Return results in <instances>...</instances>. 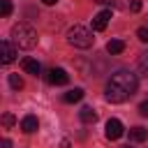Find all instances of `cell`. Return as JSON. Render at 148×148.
Instances as JSON below:
<instances>
[{"label": "cell", "instance_id": "1", "mask_svg": "<svg viewBox=\"0 0 148 148\" xmlns=\"http://www.w3.org/2000/svg\"><path fill=\"white\" fill-rule=\"evenodd\" d=\"M12 42L16 44V49H32L37 46V30L28 23H16L12 28Z\"/></svg>", "mask_w": 148, "mask_h": 148}, {"label": "cell", "instance_id": "2", "mask_svg": "<svg viewBox=\"0 0 148 148\" xmlns=\"http://www.w3.org/2000/svg\"><path fill=\"white\" fill-rule=\"evenodd\" d=\"M92 32L86 28V25H72L67 30V42L74 46V49H90L92 46Z\"/></svg>", "mask_w": 148, "mask_h": 148}, {"label": "cell", "instance_id": "3", "mask_svg": "<svg viewBox=\"0 0 148 148\" xmlns=\"http://www.w3.org/2000/svg\"><path fill=\"white\" fill-rule=\"evenodd\" d=\"M111 83H116L118 88H123L130 97L136 92V88H139V79H136V74H132L130 69H118L116 74H111Z\"/></svg>", "mask_w": 148, "mask_h": 148}, {"label": "cell", "instance_id": "4", "mask_svg": "<svg viewBox=\"0 0 148 148\" xmlns=\"http://www.w3.org/2000/svg\"><path fill=\"white\" fill-rule=\"evenodd\" d=\"M104 97L109 99V102H113V104H123V102H127L130 99V95L123 90V88H118L116 83H106V90H104Z\"/></svg>", "mask_w": 148, "mask_h": 148}, {"label": "cell", "instance_id": "5", "mask_svg": "<svg viewBox=\"0 0 148 148\" xmlns=\"http://www.w3.org/2000/svg\"><path fill=\"white\" fill-rule=\"evenodd\" d=\"M123 132H125V127H123V123H120L118 118H109V120H106V127H104L106 139L116 141V139H120V136H123Z\"/></svg>", "mask_w": 148, "mask_h": 148}, {"label": "cell", "instance_id": "6", "mask_svg": "<svg viewBox=\"0 0 148 148\" xmlns=\"http://www.w3.org/2000/svg\"><path fill=\"white\" fill-rule=\"evenodd\" d=\"M67 72L62 69V67H51L49 72H46V81L51 83V86H65L67 83Z\"/></svg>", "mask_w": 148, "mask_h": 148}, {"label": "cell", "instance_id": "7", "mask_svg": "<svg viewBox=\"0 0 148 148\" xmlns=\"http://www.w3.org/2000/svg\"><path fill=\"white\" fill-rule=\"evenodd\" d=\"M0 46H2V65L14 62V60H16V44H12L9 39H2Z\"/></svg>", "mask_w": 148, "mask_h": 148}, {"label": "cell", "instance_id": "8", "mask_svg": "<svg viewBox=\"0 0 148 148\" xmlns=\"http://www.w3.org/2000/svg\"><path fill=\"white\" fill-rule=\"evenodd\" d=\"M109 18H111V9H102L99 14H95V18H92V30H95V32L104 30V28L109 25Z\"/></svg>", "mask_w": 148, "mask_h": 148}, {"label": "cell", "instance_id": "9", "mask_svg": "<svg viewBox=\"0 0 148 148\" xmlns=\"http://www.w3.org/2000/svg\"><path fill=\"white\" fill-rule=\"evenodd\" d=\"M37 127H39V120H37L35 116H25V118L21 120V130H23L25 134H32V132H37Z\"/></svg>", "mask_w": 148, "mask_h": 148}, {"label": "cell", "instance_id": "10", "mask_svg": "<svg viewBox=\"0 0 148 148\" xmlns=\"http://www.w3.org/2000/svg\"><path fill=\"white\" fill-rule=\"evenodd\" d=\"M81 99H83V88H72L62 95V102H67V104H74V102H81Z\"/></svg>", "mask_w": 148, "mask_h": 148}, {"label": "cell", "instance_id": "11", "mask_svg": "<svg viewBox=\"0 0 148 148\" xmlns=\"http://www.w3.org/2000/svg\"><path fill=\"white\" fill-rule=\"evenodd\" d=\"M21 67H23V69H25L28 74H35V76H37V74L42 72L39 62H37V60H32V58H23V60H21Z\"/></svg>", "mask_w": 148, "mask_h": 148}, {"label": "cell", "instance_id": "12", "mask_svg": "<svg viewBox=\"0 0 148 148\" xmlns=\"http://www.w3.org/2000/svg\"><path fill=\"white\" fill-rule=\"evenodd\" d=\"M79 118H81L83 123H95V120H97V111H95L92 106H83V109L79 111Z\"/></svg>", "mask_w": 148, "mask_h": 148}, {"label": "cell", "instance_id": "13", "mask_svg": "<svg viewBox=\"0 0 148 148\" xmlns=\"http://www.w3.org/2000/svg\"><path fill=\"white\" fill-rule=\"evenodd\" d=\"M106 51H109L111 56H118V53L125 51V42H123V39H111V42L106 44Z\"/></svg>", "mask_w": 148, "mask_h": 148}, {"label": "cell", "instance_id": "14", "mask_svg": "<svg viewBox=\"0 0 148 148\" xmlns=\"http://www.w3.org/2000/svg\"><path fill=\"white\" fill-rule=\"evenodd\" d=\"M146 136H148V130H146V127H132V130H130V139L136 141V143H139V141H146Z\"/></svg>", "mask_w": 148, "mask_h": 148}, {"label": "cell", "instance_id": "15", "mask_svg": "<svg viewBox=\"0 0 148 148\" xmlns=\"http://www.w3.org/2000/svg\"><path fill=\"white\" fill-rule=\"evenodd\" d=\"M9 86H12L14 90H21V88H23V79H21L18 74H9Z\"/></svg>", "mask_w": 148, "mask_h": 148}, {"label": "cell", "instance_id": "16", "mask_svg": "<svg viewBox=\"0 0 148 148\" xmlns=\"http://www.w3.org/2000/svg\"><path fill=\"white\" fill-rule=\"evenodd\" d=\"M0 14L2 16H9L12 14V2L9 0H0Z\"/></svg>", "mask_w": 148, "mask_h": 148}, {"label": "cell", "instance_id": "17", "mask_svg": "<svg viewBox=\"0 0 148 148\" xmlns=\"http://www.w3.org/2000/svg\"><path fill=\"white\" fill-rule=\"evenodd\" d=\"M139 67H141V72H146V74H148V51H146V53H141V58H139Z\"/></svg>", "mask_w": 148, "mask_h": 148}, {"label": "cell", "instance_id": "18", "mask_svg": "<svg viewBox=\"0 0 148 148\" xmlns=\"http://www.w3.org/2000/svg\"><path fill=\"white\" fill-rule=\"evenodd\" d=\"M136 37H139L141 42L148 44V28H139V30H136Z\"/></svg>", "mask_w": 148, "mask_h": 148}, {"label": "cell", "instance_id": "19", "mask_svg": "<svg viewBox=\"0 0 148 148\" xmlns=\"http://www.w3.org/2000/svg\"><path fill=\"white\" fill-rule=\"evenodd\" d=\"M2 125H5V127H12V125H14V116H12V113H5V116H2Z\"/></svg>", "mask_w": 148, "mask_h": 148}, {"label": "cell", "instance_id": "20", "mask_svg": "<svg viewBox=\"0 0 148 148\" xmlns=\"http://www.w3.org/2000/svg\"><path fill=\"white\" fill-rule=\"evenodd\" d=\"M139 113L141 116H148V102H141L139 104Z\"/></svg>", "mask_w": 148, "mask_h": 148}, {"label": "cell", "instance_id": "21", "mask_svg": "<svg viewBox=\"0 0 148 148\" xmlns=\"http://www.w3.org/2000/svg\"><path fill=\"white\" fill-rule=\"evenodd\" d=\"M130 9H132V12H139V9H141V0H132Z\"/></svg>", "mask_w": 148, "mask_h": 148}, {"label": "cell", "instance_id": "22", "mask_svg": "<svg viewBox=\"0 0 148 148\" xmlns=\"http://www.w3.org/2000/svg\"><path fill=\"white\" fill-rule=\"evenodd\" d=\"M60 148H72V143H69V139H62V141H60Z\"/></svg>", "mask_w": 148, "mask_h": 148}, {"label": "cell", "instance_id": "23", "mask_svg": "<svg viewBox=\"0 0 148 148\" xmlns=\"http://www.w3.org/2000/svg\"><path fill=\"white\" fill-rule=\"evenodd\" d=\"M0 146H2V148H9L12 143H9V139H2V143H0Z\"/></svg>", "mask_w": 148, "mask_h": 148}, {"label": "cell", "instance_id": "24", "mask_svg": "<svg viewBox=\"0 0 148 148\" xmlns=\"http://www.w3.org/2000/svg\"><path fill=\"white\" fill-rule=\"evenodd\" d=\"M42 2H44V5H56L58 0H42Z\"/></svg>", "mask_w": 148, "mask_h": 148}, {"label": "cell", "instance_id": "25", "mask_svg": "<svg viewBox=\"0 0 148 148\" xmlns=\"http://www.w3.org/2000/svg\"><path fill=\"white\" fill-rule=\"evenodd\" d=\"M125 148H130V146H125Z\"/></svg>", "mask_w": 148, "mask_h": 148}]
</instances>
